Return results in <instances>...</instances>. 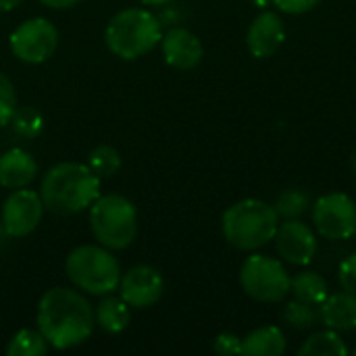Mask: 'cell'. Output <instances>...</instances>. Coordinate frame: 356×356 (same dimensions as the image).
<instances>
[{"instance_id": "cell-27", "label": "cell", "mask_w": 356, "mask_h": 356, "mask_svg": "<svg viewBox=\"0 0 356 356\" xmlns=\"http://www.w3.org/2000/svg\"><path fill=\"white\" fill-rule=\"evenodd\" d=\"M338 282L346 292L356 294V252L350 254L346 261H342V265L338 269Z\"/></svg>"}, {"instance_id": "cell-12", "label": "cell", "mask_w": 356, "mask_h": 356, "mask_svg": "<svg viewBox=\"0 0 356 356\" xmlns=\"http://www.w3.org/2000/svg\"><path fill=\"white\" fill-rule=\"evenodd\" d=\"M119 290H121V298L129 305V309H148L161 300L165 282L154 267L138 265L131 267L119 280Z\"/></svg>"}, {"instance_id": "cell-26", "label": "cell", "mask_w": 356, "mask_h": 356, "mask_svg": "<svg viewBox=\"0 0 356 356\" xmlns=\"http://www.w3.org/2000/svg\"><path fill=\"white\" fill-rule=\"evenodd\" d=\"M15 108H17L15 86L4 73H0V125L10 123V117H13Z\"/></svg>"}, {"instance_id": "cell-31", "label": "cell", "mask_w": 356, "mask_h": 356, "mask_svg": "<svg viewBox=\"0 0 356 356\" xmlns=\"http://www.w3.org/2000/svg\"><path fill=\"white\" fill-rule=\"evenodd\" d=\"M23 0H0V13H6V10H13L15 6H19Z\"/></svg>"}, {"instance_id": "cell-11", "label": "cell", "mask_w": 356, "mask_h": 356, "mask_svg": "<svg viewBox=\"0 0 356 356\" xmlns=\"http://www.w3.org/2000/svg\"><path fill=\"white\" fill-rule=\"evenodd\" d=\"M273 240L277 254L290 265L307 267L317 254V238L313 229L298 219H286L277 227Z\"/></svg>"}, {"instance_id": "cell-23", "label": "cell", "mask_w": 356, "mask_h": 356, "mask_svg": "<svg viewBox=\"0 0 356 356\" xmlns=\"http://www.w3.org/2000/svg\"><path fill=\"white\" fill-rule=\"evenodd\" d=\"M317 319H319V313L315 311L313 305L309 302H302L298 298L290 300L286 307H284V321L292 327V330H311L313 325H317Z\"/></svg>"}, {"instance_id": "cell-34", "label": "cell", "mask_w": 356, "mask_h": 356, "mask_svg": "<svg viewBox=\"0 0 356 356\" xmlns=\"http://www.w3.org/2000/svg\"><path fill=\"white\" fill-rule=\"evenodd\" d=\"M350 167H353V171L356 173V150L353 152V156H350Z\"/></svg>"}, {"instance_id": "cell-29", "label": "cell", "mask_w": 356, "mask_h": 356, "mask_svg": "<svg viewBox=\"0 0 356 356\" xmlns=\"http://www.w3.org/2000/svg\"><path fill=\"white\" fill-rule=\"evenodd\" d=\"M319 2L321 0H273V4L288 15H305L315 6H319Z\"/></svg>"}, {"instance_id": "cell-35", "label": "cell", "mask_w": 356, "mask_h": 356, "mask_svg": "<svg viewBox=\"0 0 356 356\" xmlns=\"http://www.w3.org/2000/svg\"><path fill=\"white\" fill-rule=\"evenodd\" d=\"M355 356H356V348H355Z\"/></svg>"}, {"instance_id": "cell-30", "label": "cell", "mask_w": 356, "mask_h": 356, "mask_svg": "<svg viewBox=\"0 0 356 356\" xmlns=\"http://www.w3.org/2000/svg\"><path fill=\"white\" fill-rule=\"evenodd\" d=\"M44 6H48V8H56V10H60V8H71V6H75L77 2H81V0H40Z\"/></svg>"}, {"instance_id": "cell-6", "label": "cell", "mask_w": 356, "mask_h": 356, "mask_svg": "<svg viewBox=\"0 0 356 356\" xmlns=\"http://www.w3.org/2000/svg\"><path fill=\"white\" fill-rule=\"evenodd\" d=\"M71 284L88 294L104 296L117 290L121 269L117 259L104 246H79L65 263Z\"/></svg>"}, {"instance_id": "cell-28", "label": "cell", "mask_w": 356, "mask_h": 356, "mask_svg": "<svg viewBox=\"0 0 356 356\" xmlns=\"http://www.w3.org/2000/svg\"><path fill=\"white\" fill-rule=\"evenodd\" d=\"M215 353L221 356L242 355V340L236 334L225 332V334L217 336V340H215Z\"/></svg>"}, {"instance_id": "cell-21", "label": "cell", "mask_w": 356, "mask_h": 356, "mask_svg": "<svg viewBox=\"0 0 356 356\" xmlns=\"http://www.w3.org/2000/svg\"><path fill=\"white\" fill-rule=\"evenodd\" d=\"M46 350L48 342L40 330H21L10 338L6 346L8 356H42L46 355Z\"/></svg>"}, {"instance_id": "cell-22", "label": "cell", "mask_w": 356, "mask_h": 356, "mask_svg": "<svg viewBox=\"0 0 356 356\" xmlns=\"http://www.w3.org/2000/svg\"><path fill=\"white\" fill-rule=\"evenodd\" d=\"M309 207H311V196H309V192H305L300 188L284 190L273 204L277 217H282V219H300L309 211Z\"/></svg>"}, {"instance_id": "cell-24", "label": "cell", "mask_w": 356, "mask_h": 356, "mask_svg": "<svg viewBox=\"0 0 356 356\" xmlns=\"http://www.w3.org/2000/svg\"><path fill=\"white\" fill-rule=\"evenodd\" d=\"M88 167L102 179L111 177L121 167V156L113 146H96L88 156Z\"/></svg>"}, {"instance_id": "cell-1", "label": "cell", "mask_w": 356, "mask_h": 356, "mask_svg": "<svg viewBox=\"0 0 356 356\" xmlns=\"http://www.w3.org/2000/svg\"><path fill=\"white\" fill-rule=\"evenodd\" d=\"M94 325L92 305L77 290L52 288L38 302V330L52 348L67 350L83 344Z\"/></svg>"}, {"instance_id": "cell-14", "label": "cell", "mask_w": 356, "mask_h": 356, "mask_svg": "<svg viewBox=\"0 0 356 356\" xmlns=\"http://www.w3.org/2000/svg\"><path fill=\"white\" fill-rule=\"evenodd\" d=\"M161 46H163L165 60L171 67L181 69V71L198 67L202 60V54H204V48H202V42L198 40V35L186 27L169 29L161 38Z\"/></svg>"}, {"instance_id": "cell-3", "label": "cell", "mask_w": 356, "mask_h": 356, "mask_svg": "<svg viewBox=\"0 0 356 356\" xmlns=\"http://www.w3.org/2000/svg\"><path fill=\"white\" fill-rule=\"evenodd\" d=\"M280 227V217L273 204L246 198L232 204L221 219V229L225 240L238 250H259L267 246Z\"/></svg>"}, {"instance_id": "cell-10", "label": "cell", "mask_w": 356, "mask_h": 356, "mask_svg": "<svg viewBox=\"0 0 356 356\" xmlns=\"http://www.w3.org/2000/svg\"><path fill=\"white\" fill-rule=\"evenodd\" d=\"M44 202L40 194L27 188L15 190L2 204V227L13 238L29 236L42 221Z\"/></svg>"}, {"instance_id": "cell-4", "label": "cell", "mask_w": 356, "mask_h": 356, "mask_svg": "<svg viewBox=\"0 0 356 356\" xmlns=\"http://www.w3.org/2000/svg\"><path fill=\"white\" fill-rule=\"evenodd\" d=\"M161 21L146 8H125L111 17L104 40L113 54L125 60H134L150 52L161 44Z\"/></svg>"}, {"instance_id": "cell-9", "label": "cell", "mask_w": 356, "mask_h": 356, "mask_svg": "<svg viewBox=\"0 0 356 356\" xmlns=\"http://www.w3.org/2000/svg\"><path fill=\"white\" fill-rule=\"evenodd\" d=\"M313 223L327 240H348L356 234L355 200L342 192L321 196L313 204Z\"/></svg>"}, {"instance_id": "cell-18", "label": "cell", "mask_w": 356, "mask_h": 356, "mask_svg": "<svg viewBox=\"0 0 356 356\" xmlns=\"http://www.w3.org/2000/svg\"><path fill=\"white\" fill-rule=\"evenodd\" d=\"M94 317H96V323L104 332H108V334H121L129 325L131 311H129V305L123 298L108 296V298L100 300Z\"/></svg>"}, {"instance_id": "cell-19", "label": "cell", "mask_w": 356, "mask_h": 356, "mask_svg": "<svg viewBox=\"0 0 356 356\" xmlns=\"http://www.w3.org/2000/svg\"><path fill=\"white\" fill-rule=\"evenodd\" d=\"M290 292L294 294V298L309 302L313 307H319L330 296L325 277L315 271H302V273L294 275L292 284H290Z\"/></svg>"}, {"instance_id": "cell-33", "label": "cell", "mask_w": 356, "mask_h": 356, "mask_svg": "<svg viewBox=\"0 0 356 356\" xmlns=\"http://www.w3.org/2000/svg\"><path fill=\"white\" fill-rule=\"evenodd\" d=\"M271 2H273V0H252V4H254L257 8H267Z\"/></svg>"}, {"instance_id": "cell-15", "label": "cell", "mask_w": 356, "mask_h": 356, "mask_svg": "<svg viewBox=\"0 0 356 356\" xmlns=\"http://www.w3.org/2000/svg\"><path fill=\"white\" fill-rule=\"evenodd\" d=\"M38 173L33 156L23 148H10L0 154V186L19 190L27 188Z\"/></svg>"}, {"instance_id": "cell-2", "label": "cell", "mask_w": 356, "mask_h": 356, "mask_svg": "<svg viewBox=\"0 0 356 356\" xmlns=\"http://www.w3.org/2000/svg\"><path fill=\"white\" fill-rule=\"evenodd\" d=\"M100 196V177L83 163H58L42 179L44 209L56 215H75L90 209Z\"/></svg>"}, {"instance_id": "cell-16", "label": "cell", "mask_w": 356, "mask_h": 356, "mask_svg": "<svg viewBox=\"0 0 356 356\" xmlns=\"http://www.w3.org/2000/svg\"><path fill=\"white\" fill-rule=\"evenodd\" d=\"M319 319L325 327L336 332L356 330V294L344 290L327 296L319 305Z\"/></svg>"}, {"instance_id": "cell-20", "label": "cell", "mask_w": 356, "mask_h": 356, "mask_svg": "<svg viewBox=\"0 0 356 356\" xmlns=\"http://www.w3.org/2000/svg\"><path fill=\"white\" fill-rule=\"evenodd\" d=\"M298 353L300 356H346L348 346L344 344V340L336 330L327 327L325 332H317L309 336V340H305Z\"/></svg>"}, {"instance_id": "cell-32", "label": "cell", "mask_w": 356, "mask_h": 356, "mask_svg": "<svg viewBox=\"0 0 356 356\" xmlns=\"http://www.w3.org/2000/svg\"><path fill=\"white\" fill-rule=\"evenodd\" d=\"M140 2L146 4V6H163V4H167L171 0H140Z\"/></svg>"}, {"instance_id": "cell-8", "label": "cell", "mask_w": 356, "mask_h": 356, "mask_svg": "<svg viewBox=\"0 0 356 356\" xmlns=\"http://www.w3.org/2000/svg\"><path fill=\"white\" fill-rule=\"evenodd\" d=\"M56 46H58V31L44 17H33L21 23L10 33L13 54L29 65H40L48 60L54 54Z\"/></svg>"}, {"instance_id": "cell-7", "label": "cell", "mask_w": 356, "mask_h": 356, "mask_svg": "<svg viewBox=\"0 0 356 356\" xmlns=\"http://www.w3.org/2000/svg\"><path fill=\"white\" fill-rule=\"evenodd\" d=\"M240 284L242 290L257 302H280L290 294L292 277L277 259L252 254L242 263Z\"/></svg>"}, {"instance_id": "cell-13", "label": "cell", "mask_w": 356, "mask_h": 356, "mask_svg": "<svg viewBox=\"0 0 356 356\" xmlns=\"http://www.w3.org/2000/svg\"><path fill=\"white\" fill-rule=\"evenodd\" d=\"M286 40V25L275 10H263L254 17L246 33V46L252 56L267 58L275 54Z\"/></svg>"}, {"instance_id": "cell-25", "label": "cell", "mask_w": 356, "mask_h": 356, "mask_svg": "<svg viewBox=\"0 0 356 356\" xmlns=\"http://www.w3.org/2000/svg\"><path fill=\"white\" fill-rule=\"evenodd\" d=\"M10 123H13L15 134H19L23 138H35L42 131L44 119H42V115L35 108L21 106V108H15L13 117H10Z\"/></svg>"}, {"instance_id": "cell-17", "label": "cell", "mask_w": 356, "mask_h": 356, "mask_svg": "<svg viewBox=\"0 0 356 356\" xmlns=\"http://www.w3.org/2000/svg\"><path fill=\"white\" fill-rule=\"evenodd\" d=\"M286 336L275 325H265L250 332L242 340V355L246 356H282L286 353Z\"/></svg>"}, {"instance_id": "cell-5", "label": "cell", "mask_w": 356, "mask_h": 356, "mask_svg": "<svg viewBox=\"0 0 356 356\" xmlns=\"http://www.w3.org/2000/svg\"><path fill=\"white\" fill-rule=\"evenodd\" d=\"M90 225L100 246L123 250L136 238L138 213L134 202L121 194L98 196L90 207Z\"/></svg>"}]
</instances>
